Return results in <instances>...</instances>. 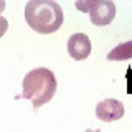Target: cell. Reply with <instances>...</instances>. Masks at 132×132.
<instances>
[{"label":"cell","instance_id":"obj_1","mask_svg":"<svg viewBox=\"0 0 132 132\" xmlns=\"http://www.w3.org/2000/svg\"><path fill=\"white\" fill-rule=\"evenodd\" d=\"M25 20L31 30L48 35L63 25V10L55 0H30L25 7Z\"/></svg>","mask_w":132,"mask_h":132},{"label":"cell","instance_id":"obj_2","mask_svg":"<svg viewBox=\"0 0 132 132\" xmlns=\"http://www.w3.org/2000/svg\"><path fill=\"white\" fill-rule=\"evenodd\" d=\"M22 96L33 104L35 109L51 101L56 93V76L48 68H35L23 78Z\"/></svg>","mask_w":132,"mask_h":132},{"label":"cell","instance_id":"obj_3","mask_svg":"<svg viewBox=\"0 0 132 132\" xmlns=\"http://www.w3.org/2000/svg\"><path fill=\"white\" fill-rule=\"evenodd\" d=\"M91 22L97 27L109 25L116 16V5L111 0H93V5L89 8Z\"/></svg>","mask_w":132,"mask_h":132},{"label":"cell","instance_id":"obj_4","mask_svg":"<svg viewBox=\"0 0 132 132\" xmlns=\"http://www.w3.org/2000/svg\"><path fill=\"white\" fill-rule=\"evenodd\" d=\"M96 116L104 122L119 121L124 116V104L117 99H104L96 106Z\"/></svg>","mask_w":132,"mask_h":132},{"label":"cell","instance_id":"obj_5","mask_svg":"<svg viewBox=\"0 0 132 132\" xmlns=\"http://www.w3.org/2000/svg\"><path fill=\"white\" fill-rule=\"evenodd\" d=\"M91 40L84 33H74L68 40V53L71 55L73 60H86L91 55Z\"/></svg>","mask_w":132,"mask_h":132},{"label":"cell","instance_id":"obj_6","mask_svg":"<svg viewBox=\"0 0 132 132\" xmlns=\"http://www.w3.org/2000/svg\"><path fill=\"white\" fill-rule=\"evenodd\" d=\"M132 58V40L121 43L119 46H116L114 50H111V53L107 55L109 61H126Z\"/></svg>","mask_w":132,"mask_h":132},{"label":"cell","instance_id":"obj_7","mask_svg":"<svg viewBox=\"0 0 132 132\" xmlns=\"http://www.w3.org/2000/svg\"><path fill=\"white\" fill-rule=\"evenodd\" d=\"M7 28H8V22H7V18H3V16H0V38H2V36L5 35Z\"/></svg>","mask_w":132,"mask_h":132},{"label":"cell","instance_id":"obj_8","mask_svg":"<svg viewBox=\"0 0 132 132\" xmlns=\"http://www.w3.org/2000/svg\"><path fill=\"white\" fill-rule=\"evenodd\" d=\"M91 5H93V0H89V2H76V7L79 10H86V12H89Z\"/></svg>","mask_w":132,"mask_h":132},{"label":"cell","instance_id":"obj_9","mask_svg":"<svg viewBox=\"0 0 132 132\" xmlns=\"http://www.w3.org/2000/svg\"><path fill=\"white\" fill-rule=\"evenodd\" d=\"M3 8H5V2H3V0H0V16H2V12H3Z\"/></svg>","mask_w":132,"mask_h":132},{"label":"cell","instance_id":"obj_10","mask_svg":"<svg viewBox=\"0 0 132 132\" xmlns=\"http://www.w3.org/2000/svg\"><path fill=\"white\" fill-rule=\"evenodd\" d=\"M86 132H101V130H99V129H94V130H93V129H88Z\"/></svg>","mask_w":132,"mask_h":132}]
</instances>
